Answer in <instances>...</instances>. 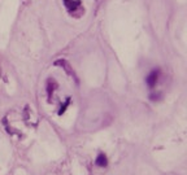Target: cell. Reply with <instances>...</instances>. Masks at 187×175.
Segmentation results:
<instances>
[{
    "instance_id": "obj_1",
    "label": "cell",
    "mask_w": 187,
    "mask_h": 175,
    "mask_svg": "<svg viewBox=\"0 0 187 175\" xmlns=\"http://www.w3.org/2000/svg\"><path fill=\"white\" fill-rule=\"evenodd\" d=\"M157 77H158V70H152L149 73V75L147 77V84L149 87H153L157 82Z\"/></svg>"
},
{
    "instance_id": "obj_2",
    "label": "cell",
    "mask_w": 187,
    "mask_h": 175,
    "mask_svg": "<svg viewBox=\"0 0 187 175\" xmlns=\"http://www.w3.org/2000/svg\"><path fill=\"white\" fill-rule=\"evenodd\" d=\"M106 163H108V160H106V157L104 153H100L99 156L96 157V165L99 166V168H105Z\"/></svg>"
}]
</instances>
